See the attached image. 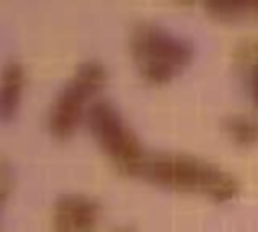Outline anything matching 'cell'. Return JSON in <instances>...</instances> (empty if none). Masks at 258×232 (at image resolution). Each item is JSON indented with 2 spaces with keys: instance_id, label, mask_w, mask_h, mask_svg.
<instances>
[{
  "instance_id": "6da1fadb",
  "label": "cell",
  "mask_w": 258,
  "mask_h": 232,
  "mask_svg": "<svg viewBox=\"0 0 258 232\" xmlns=\"http://www.w3.org/2000/svg\"><path fill=\"white\" fill-rule=\"evenodd\" d=\"M137 178L179 192L204 194L214 200H228L236 194V182L232 176L189 153L147 151L137 169Z\"/></svg>"
},
{
  "instance_id": "7a4b0ae2",
  "label": "cell",
  "mask_w": 258,
  "mask_h": 232,
  "mask_svg": "<svg viewBox=\"0 0 258 232\" xmlns=\"http://www.w3.org/2000/svg\"><path fill=\"white\" fill-rule=\"evenodd\" d=\"M129 52L145 81L167 83L189 65L194 44L153 20H139L129 32Z\"/></svg>"
},
{
  "instance_id": "3957f363",
  "label": "cell",
  "mask_w": 258,
  "mask_h": 232,
  "mask_svg": "<svg viewBox=\"0 0 258 232\" xmlns=\"http://www.w3.org/2000/svg\"><path fill=\"white\" fill-rule=\"evenodd\" d=\"M105 81L107 69L99 59L79 63L73 75L56 91L46 111V129L58 139L73 135L83 115H87L85 109L91 107L93 97L103 89Z\"/></svg>"
},
{
  "instance_id": "277c9868",
  "label": "cell",
  "mask_w": 258,
  "mask_h": 232,
  "mask_svg": "<svg viewBox=\"0 0 258 232\" xmlns=\"http://www.w3.org/2000/svg\"><path fill=\"white\" fill-rule=\"evenodd\" d=\"M87 125L97 145L109 157V161L125 176H137L147 149L125 121L121 111L105 97H99L87 109Z\"/></svg>"
},
{
  "instance_id": "5b68a950",
  "label": "cell",
  "mask_w": 258,
  "mask_h": 232,
  "mask_svg": "<svg viewBox=\"0 0 258 232\" xmlns=\"http://www.w3.org/2000/svg\"><path fill=\"white\" fill-rule=\"evenodd\" d=\"M101 220V204L87 194H60L52 204V232H97Z\"/></svg>"
},
{
  "instance_id": "8992f818",
  "label": "cell",
  "mask_w": 258,
  "mask_h": 232,
  "mask_svg": "<svg viewBox=\"0 0 258 232\" xmlns=\"http://www.w3.org/2000/svg\"><path fill=\"white\" fill-rule=\"evenodd\" d=\"M24 69L18 59H8L0 71V119H12L20 107Z\"/></svg>"
},
{
  "instance_id": "52a82bcc",
  "label": "cell",
  "mask_w": 258,
  "mask_h": 232,
  "mask_svg": "<svg viewBox=\"0 0 258 232\" xmlns=\"http://www.w3.org/2000/svg\"><path fill=\"white\" fill-rule=\"evenodd\" d=\"M224 131L240 145H252L258 141V123L246 115H232L224 119Z\"/></svg>"
},
{
  "instance_id": "ba28073f",
  "label": "cell",
  "mask_w": 258,
  "mask_h": 232,
  "mask_svg": "<svg viewBox=\"0 0 258 232\" xmlns=\"http://www.w3.org/2000/svg\"><path fill=\"white\" fill-rule=\"evenodd\" d=\"M8 190H10V169H8L6 161L0 159V204L8 196Z\"/></svg>"
},
{
  "instance_id": "9c48e42d",
  "label": "cell",
  "mask_w": 258,
  "mask_h": 232,
  "mask_svg": "<svg viewBox=\"0 0 258 232\" xmlns=\"http://www.w3.org/2000/svg\"><path fill=\"white\" fill-rule=\"evenodd\" d=\"M252 93H254V99L258 101V65L254 67V73H252Z\"/></svg>"
},
{
  "instance_id": "30bf717a",
  "label": "cell",
  "mask_w": 258,
  "mask_h": 232,
  "mask_svg": "<svg viewBox=\"0 0 258 232\" xmlns=\"http://www.w3.org/2000/svg\"><path fill=\"white\" fill-rule=\"evenodd\" d=\"M115 232H131V230H129V228H117Z\"/></svg>"
}]
</instances>
